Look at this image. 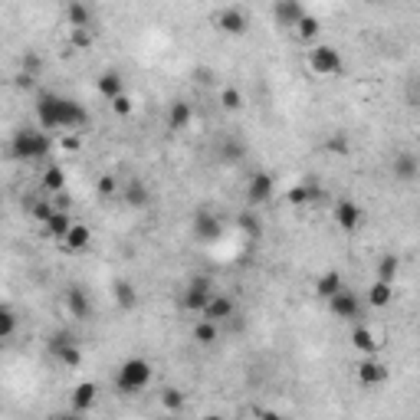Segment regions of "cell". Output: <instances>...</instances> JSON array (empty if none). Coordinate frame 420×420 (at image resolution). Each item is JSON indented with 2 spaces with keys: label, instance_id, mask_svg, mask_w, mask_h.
Listing matches in <instances>:
<instances>
[{
  "label": "cell",
  "instance_id": "5",
  "mask_svg": "<svg viewBox=\"0 0 420 420\" xmlns=\"http://www.w3.org/2000/svg\"><path fill=\"white\" fill-rule=\"evenodd\" d=\"M214 296V282L207 276H197V280L187 282V289L181 292V309L184 312H204V305Z\"/></svg>",
  "mask_w": 420,
  "mask_h": 420
},
{
  "label": "cell",
  "instance_id": "30",
  "mask_svg": "<svg viewBox=\"0 0 420 420\" xmlns=\"http://www.w3.org/2000/svg\"><path fill=\"white\" fill-rule=\"evenodd\" d=\"M352 345L361 352V355H371L377 348V338H375V332L368 328V325H358L355 332H352Z\"/></svg>",
  "mask_w": 420,
  "mask_h": 420
},
{
  "label": "cell",
  "instance_id": "2",
  "mask_svg": "<svg viewBox=\"0 0 420 420\" xmlns=\"http://www.w3.org/2000/svg\"><path fill=\"white\" fill-rule=\"evenodd\" d=\"M53 151V138L40 129H17L10 138V158L13 161H43Z\"/></svg>",
  "mask_w": 420,
  "mask_h": 420
},
{
  "label": "cell",
  "instance_id": "31",
  "mask_svg": "<svg viewBox=\"0 0 420 420\" xmlns=\"http://www.w3.org/2000/svg\"><path fill=\"white\" fill-rule=\"evenodd\" d=\"M158 400H161V407H164V410L178 414V410H184V404H187V394H184L181 388H164L161 394H158Z\"/></svg>",
  "mask_w": 420,
  "mask_h": 420
},
{
  "label": "cell",
  "instance_id": "34",
  "mask_svg": "<svg viewBox=\"0 0 420 420\" xmlns=\"http://www.w3.org/2000/svg\"><path fill=\"white\" fill-rule=\"evenodd\" d=\"M237 226L247 233V237H259V233H263V220H259L253 210H243V214L237 217Z\"/></svg>",
  "mask_w": 420,
  "mask_h": 420
},
{
  "label": "cell",
  "instance_id": "10",
  "mask_svg": "<svg viewBox=\"0 0 420 420\" xmlns=\"http://www.w3.org/2000/svg\"><path fill=\"white\" fill-rule=\"evenodd\" d=\"M328 309H332L335 319H342V322H352V319H361V299H358L355 292L342 289L338 296L328 299Z\"/></svg>",
  "mask_w": 420,
  "mask_h": 420
},
{
  "label": "cell",
  "instance_id": "4",
  "mask_svg": "<svg viewBox=\"0 0 420 420\" xmlns=\"http://www.w3.org/2000/svg\"><path fill=\"white\" fill-rule=\"evenodd\" d=\"M342 53L335 50V46L328 43H315L309 46V69H312L315 75H338L342 73Z\"/></svg>",
  "mask_w": 420,
  "mask_h": 420
},
{
  "label": "cell",
  "instance_id": "21",
  "mask_svg": "<svg viewBox=\"0 0 420 420\" xmlns=\"http://www.w3.org/2000/svg\"><path fill=\"white\" fill-rule=\"evenodd\" d=\"M191 119H194V108H191V102L174 99L171 108H168V125H171L174 131H184L187 125H191Z\"/></svg>",
  "mask_w": 420,
  "mask_h": 420
},
{
  "label": "cell",
  "instance_id": "44",
  "mask_svg": "<svg viewBox=\"0 0 420 420\" xmlns=\"http://www.w3.org/2000/svg\"><path fill=\"white\" fill-rule=\"evenodd\" d=\"M79 145H82V141H79V131H69V135L63 138V148L66 151H79Z\"/></svg>",
  "mask_w": 420,
  "mask_h": 420
},
{
  "label": "cell",
  "instance_id": "9",
  "mask_svg": "<svg viewBox=\"0 0 420 420\" xmlns=\"http://www.w3.org/2000/svg\"><path fill=\"white\" fill-rule=\"evenodd\" d=\"M207 319V322H214V325H220V322H230L233 315H237V302L230 299V296H224V292H214L210 296V302L204 305V312H201Z\"/></svg>",
  "mask_w": 420,
  "mask_h": 420
},
{
  "label": "cell",
  "instance_id": "39",
  "mask_svg": "<svg viewBox=\"0 0 420 420\" xmlns=\"http://www.w3.org/2000/svg\"><path fill=\"white\" fill-rule=\"evenodd\" d=\"M30 214L36 217L40 224H46V220L56 214V207H53V201H36V204H30Z\"/></svg>",
  "mask_w": 420,
  "mask_h": 420
},
{
  "label": "cell",
  "instance_id": "6",
  "mask_svg": "<svg viewBox=\"0 0 420 420\" xmlns=\"http://www.w3.org/2000/svg\"><path fill=\"white\" fill-rule=\"evenodd\" d=\"M50 352L59 358V365L63 368H79L82 365V348L75 345V338L69 332H56L50 338Z\"/></svg>",
  "mask_w": 420,
  "mask_h": 420
},
{
  "label": "cell",
  "instance_id": "24",
  "mask_svg": "<svg viewBox=\"0 0 420 420\" xmlns=\"http://www.w3.org/2000/svg\"><path fill=\"white\" fill-rule=\"evenodd\" d=\"M66 17H69V27L73 30H92V7L89 3H69L66 7Z\"/></svg>",
  "mask_w": 420,
  "mask_h": 420
},
{
  "label": "cell",
  "instance_id": "14",
  "mask_svg": "<svg viewBox=\"0 0 420 420\" xmlns=\"http://www.w3.org/2000/svg\"><path fill=\"white\" fill-rule=\"evenodd\" d=\"M66 309H69V315H75V319H92V299H89L86 289H79V286H73V289L66 292Z\"/></svg>",
  "mask_w": 420,
  "mask_h": 420
},
{
  "label": "cell",
  "instance_id": "3",
  "mask_svg": "<svg viewBox=\"0 0 420 420\" xmlns=\"http://www.w3.org/2000/svg\"><path fill=\"white\" fill-rule=\"evenodd\" d=\"M151 365L145 361V358H125L119 365V375H115V388L122 391V394H138V391H145L151 384Z\"/></svg>",
  "mask_w": 420,
  "mask_h": 420
},
{
  "label": "cell",
  "instance_id": "8",
  "mask_svg": "<svg viewBox=\"0 0 420 420\" xmlns=\"http://www.w3.org/2000/svg\"><path fill=\"white\" fill-rule=\"evenodd\" d=\"M273 194H276V181H273L270 171H256L253 178H249V184H247V201H249L253 207L270 204Z\"/></svg>",
  "mask_w": 420,
  "mask_h": 420
},
{
  "label": "cell",
  "instance_id": "27",
  "mask_svg": "<svg viewBox=\"0 0 420 420\" xmlns=\"http://www.w3.org/2000/svg\"><path fill=\"white\" fill-rule=\"evenodd\" d=\"M112 296H115V305H119V309H135V305H138V292H135V286H131L129 280L115 282V286H112Z\"/></svg>",
  "mask_w": 420,
  "mask_h": 420
},
{
  "label": "cell",
  "instance_id": "29",
  "mask_svg": "<svg viewBox=\"0 0 420 420\" xmlns=\"http://www.w3.org/2000/svg\"><path fill=\"white\" fill-rule=\"evenodd\" d=\"M43 226H46V237H50V240H59V243H63V237L69 233L73 220H69V214H59V210H56V214L50 217Z\"/></svg>",
  "mask_w": 420,
  "mask_h": 420
},
{
  "label": "cell",
  "instance_id": "36",
  "mask_svg": "<svg viewBox=\"0 0 420 420\" xmlns=\"http://www.w3.org/2000/svg\"><path fill=\"white\" fill-rule=\"evenodd\" d=\"M13 332H17V312L10 305H0V342H7Z\"/></svg>",
  "mask_w": 420,
  "mask_h": 420
},
{
  "label": "cell",
  "instance_id": "41",
  "mask_svg": "<svg viewBox=\"0 0 420 420\" xmlns=\"http://www.w3.org/2000/svg\"><path fill=\"white\" fill-rule=\"evenodd\" d=\"M96 191H99V197H112L115 191H119V181H115L112 174H102V178H99V184H96Z\"/></svg>",
  "mask_w": 420,
  "mask_h": 420
},
{
  "label": "cell",
  "instance_id": "1",
  "mask_svg": "<svg viewBox=\"0 0 420 420\" xmlns=\"http://www.w3.org/2000/svg\"><path fill=\"white\" fill-rule=\"evenodd\" d=\"M36 122H40V131H79L89 122V115L75 99L43 92L36 99Z\"/></svg>",
  "mask_w": 420,
  "mask_h": 420
},
{
  "label": "cell",
  "instance_id": "40",
  "mask_svg": "<svg viewBox=\"0 0 420 420\" xmlns=\"http://www.w3.org/2000/svg\"><path fill=\"white\" fill-rule=\"evenodd\" d=\"M92 40H96V33H92V30H73V33H69V43L79 46V50H89Z\"/></svg>",
  "mask_w": 420,
  "mask_h": 420
},
{
  "label": "cell",
  "instance_id": "35",
  "mask_svg": "<svg viewBox=\"0 0 420 420\" xmlns=\"http://www.w3.org/2000/svg\"><path fill=\"white\" fill-rule=\"evenodd\" d=\"M243 154H247V145H243V141H237V138H226L224 148H220V158H224L226 164L243 161Z\"/></svg>",
  "mask_w": 420,
  "mask_h": 420
},
{
  "label": "cell",
  "instance_id": "22",
  "mask_svg": "<svg viewBox=\"0 0 420 420\" xmlns=\"http://www.w3.org/2000/svg\"><path fill=\"white\" fill-rule=\"evenodd\" d=\"M315 201H322V187H319L315 181H302L289 191V204H296V207L315 204Z\"/></svg>",
  "mask_w": 420,
  "mask_h": 420
},
{
  "label": "cell",
  "instance_id": "38",
  "mask_svg": "<svg viewBox=\"0 0 420 420\" xmlns=\"http://www.w3.org/2000/svg\"><path fill=\"white\" fill-rule=\"evenodd\" d=\"M20 66H23V73L27 75H33V79H36V73H40V69H43V59H40V53H23V59H20Z\"/></svg>",
  "mask_w": 420,
  "mask_h": 420
},
{
  "label": "cell",
  "instance_id": "20",
  "mask_svg": "<svg viewBox=\"0 0 420 420\" xmlns=\"http://www.w3.org/2000/svg\"><path fill=\"white\" fill-rule=\"evenodd\" d=\"M417 171H420V161H417L414 151H400L398 158H394V178H398V181L410 184L417 178Z\"/></svg>",
  "mask_w": 420,
  "mask_h": 420
},
{
  "label": "cell",
  "instance_id": "13",
  "mask_svg": "<svg viewBox=\"0 0 420 420\" xmlns=\"http://www.w3.org/2000/svg\"><path fill=\"white\" fill-rule=\"evenodd\" d=\"M332 217H335V224L342 226V230H358V224H361V207L355 204V201H338L335 204V210H332Z\"/></svg>",
  "mask_w": 420,
  "mask_h": 420
},
{
  "label": "cell",
  "instance_id": "15",
  "mask_svg": "<svg viewBox=\"0 0 420 420\" xmlns=\"http://www.w3.org/2000/svg\"><path fill=\"white\" fill-rule=\"evenodd\" d=\"M273 17L280 27H296V23L305 17V7H302L299 0H280L276 7H273Z\"/></svg>",
  "mask_w": 420,
  "mask_h": 420
},
{
  "label": "cell",
  "instance_id": "37",
  "mask_svg": "<svg viewBox=\"0 0 420 420\" xmlns=\"http://www.w3.org/2000/svg\"><path fill=\"white\" fill-rule=\"evenodd\" d=\"M220 106H224L226 112H240V108H243V96H240V89L226 86L224 92H220Z\"/></svg>",
  "mask_w": 420,
  "mask_h": 420
},
{
  "label": "cell",
  "instance_id": "11",
  "mask_svg": "<svg viewBox=\"0 0 420 420\" xmlns=\"http://www.w3.org/2000/svg\"><path fill=\"white\" fill-rule=\"evenodd\" d=\"M249 27V17L243 7H224L217 13V30L220 33H230V36H243Z\"/></svg>",
  "mask_w": 420,
  "mask_h": 420
},
{
  "label": "cell",
  "instance_id": "47",
  "mask_svg": "<svg viewBox=\"0 0 420 420\" xmlns=\"http://www.w3.org/2000/svg\"><path fill=\"white\" fill-rule=\"evenodd\" d=\"M53 420H82V414H75V410H69V414H56Z\"/></svg>",
  "mask_w": 420,
  "mask_h": 420
},
{
  "label": "cell",
  "instance_id": "7",
  "mask_svg": "<svg viewBox=\"0 0 420 420\" xmlns=\"http://www.w3.org/2000/svg\"><path fill=\"white\" fill-rule=\"evenodd\" d=\"M224 237V224H220V217L214 210H207L201 207L194 214V240L197 243H217V240Z\"/></svg>",
  "mask_w": 420,
  "mask_h": 420
},
{
  "label": "cell",
  "instance_id": "23",
  "mask_svg": "<svg viewBox=\"0 0 420 420\" xmlns=\"http://www.w3.org/2000/svg\"><path fill=\"white\" fill-rule=\"evenodd\" d=\"M99 92H102V96L108 99V102H112V99H119L122 92H125V79H122L119 73H115V69H106V73L99 75Z\"/></svg>",
  "mask_w": 420,
  "mask_h": 420
},
{
  "label": "cell",
  "instance_id": "19",
  "mask_svg": "<svg viewBox=\"0 0 420 420\" xmlns=\"http://www.w3.org/2000/svg\"><path fill=\"white\" fill-rule=\"evenodd\" d=\"M96 398H99V384H92V381H82V384H75L73 388V410L75 414H86L92 404H96Z\"/></svg>",
  "mask_w": 420,
  "mask_h": 420
},
{
  "label": "cell",
  "instance_id": "12",
  "mask_svg": "<svg viewBox=\"0 0 420 420\" xmlns=\"http://www.w3.org/2000/svg\"><path fill=\"white\" fill-rule=\"evenodd\" d=\"M358 381L365 384V388H377V384H384L388 381V368L381 365L377 358L368 355L361 365H358Z\"/></svg>",
  "mask_w": 420,
  "mask_h": 420
},
{
  "label": "cell",
  "instance_id": "48",
  "mask_svg": "<svg viewBox=\"0 0 420 420\" xmlns=\"http://www.w3.org/2000/svg\"><path fill=\"white\" fill-rule=\"evenodd\" d=\"M204 420H226V417H220V414H207Z\"/></svg>",
  "mask_w": 420,
  "mask_h": 420
},
{
  "label": "cell",
  "instance_id": "16",
  "mask_svg": "<svg viewBox=\"0 0 420 420\" xmlns=\"http://www.w3.org/2000/svg\"><path fill=\"white\" fill-rule=\"evenodd\" d=\"M89 243H92V230H89L86 224H75V220H73L69 233L63 237V249H66V253H82Z\"/></svg>",
  "mask_w": 420,
  "mask_h": 420
},
{
  "label": "cell",
  "instance_id": "43",
  "mask_svg": "<svg viewBox=\"0 0 420 420\" xmlns=\"http://www.w3.org/2000/svg\"><path fill=\"white\" fill-rule=\"evenodd\" d=\"M348 148H352V145H348V138L342 131H335L332 138H328V151H335V154H348Z\"/></svg>",
  "mask_w": 420,
  "mask_h": 420
},
{
  "label": "cell",
  "instance_id": "18",
  "mask_svg": "<svg viewBox=\"0 0 420 420\" xmlns=\"http://www.w3.org/2000/svg\"><path fill=\"white\" fill-rule=\"evenodd\" d=\"M345 289V280H342V273L338 270H328V273H322L319 280H315V296L319 299H332V296H338V292Z\"/></svg>",
  "mask_w": 420,
  "mask_h": 420
},
{
  "label": "cell",
  "instance_id": "17",
  "mask_svg": "<svg viewBox=\"0 0 420 420\" xmlns=\"http://www.w3.org/2000/svg\"><path fill=\"white\" fill-rule=\"evenodd\" d=\"M122 197H125V204L131 207V210H141V207H148L151 204V191H148V184L145 181H129L125 187H122Z\"/></svg>",
  "mask_w": 420,
  "mask_h": 420
},
{
  "label": "cell",
  "instance_id": "46",
  "mask_svg": "<svg viewBox=\"0 0 420 420\" xmlns=\"http://www.w3.org/2000/svg\"><path fill=\"white\" fill-rule=\"evenodd\" d=\"M259 420H286V417L276 414V410H259Z\"/></svg>",
  "mask_w": 420,
  "mask_h": 420
},
{
  "label": "cell",
  "instance_id": "28",
  "mask_svg": "<svg viewBox=\"0 0 420 420\" xmlns=\"http://www.w3.org/2000/svg\"><path fill=\"white\" fill-rule=\"evenodd\" d=\"M40 184H43L46 194H63V187H66V171L59 168V164H50V168L43 171V178H40Z\"/></svg>",
  "mask_w": 420,
  "mask_h": 420
},
{
  "label": "cell",
  "instance_id": "32",
  "mask_svg": "<svg viewBox=\"0 0 420 420\" xmlns=\"http://www.w3.org/2000/svg\"><path fill=\"white\" fill-rule=\"evenodd\" d=\"M217 338H220V328H217L214 322L201 319V322L194 325V342H197V345H214Z\"/></svg>",
  "mask_w": 420,
  "mask_h": 420
},
{
  "label": "cell",
  "instance_id": "42",
  "mask_svg": "<svg viewBox=\"0 0 420 420\" xmlns=\"http://www.w3.org/2000/svg\"><path fill=\"white\" fill-rule=\"evenodd\" d=\"M112 112H115V115H122V119H125V115H131V99H129V92H122L119 99H112Z\"/></svg>",
  "mask_w": 420,
  "mask_h": 420
},
{
  "label": "cell",
  "instance_id": "45",
  "mask_svg": "<svg viewBox=\"0 0 420 420\" xmlns=\"http://www.w3.org/2000/svg\"><path fill=\"white\" fill-rule=\"evenodd\" d=\"M33 82H36V79H33V75H27V73H20V75H17V86H20V89H30Z\"/></svg>",
  "mask_w": 420,
  "mask_h": 420
},
{
  "label": "cell",
  "instance_id": "33",
  "mask_svg": "<svg viewBox=\"0 0 420 420\" xmlns=\"http://www.w3.org/2000/svg\"><path fill=\"white\" fill-rule=\"evenodd\" d=\"M398 273H400L398 256H381V263H377V280H381V282H391V286H394Z\"/></svg>",
  "mask_w": 420,
  "mask_h": 420
},
{
  "label": "cell",
  "instance_id": "26",
  "mask_svg": "<svg viewBox=\"0 0 420 420\" xmlns=\"http://www.w3.org/2000/svg\"><path fill=\"white\" fill-rule=\"evenodd\" d=\"M391 302H394V286L391 282H371V289H368V305H375V309H388Z\"/></svg>",
  "mask_w": 420,
  "mask_h": 420
},
{
  "label": "cell",
  "instance_id": "25",
  "mask_svg": "<svg viewBox=\"0 0 420 420\" xmlns=\"http://www.w3.org/2000/svg\"><path fill=\"white\" fill-rule=\"evenodd\" d=\"M296 36H299L302 43H309V46H315V40H319V33H322V23H319V17H312V13H305L296 27Z\"/></svg>",
  "mask_w": 420,
  "mask_h": 420
}]
</instances>
